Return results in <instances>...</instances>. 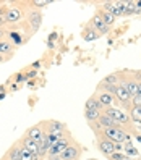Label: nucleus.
<instances>
[{
    "mask_svg": "<svg viewBox=\"0 0 141 160\" xmlns=\"http://www.w3.org/2000/svg\"><path fill=\"white\" fill-rule=\"evenodd\" d=\"M102 112H104L106 115H109L120 128H123L125 131H130V133H135L133 121H131L130 115L127 113V110L120 108V107H109V108H104Z\"/></svg>",
    "mask_w": 141,
    "mask_h": 160,
    "instance_id": "obj_1",
    "label": "nucleus"
},
{
    "mask_svg": "<svg viewBox=\"0 0 141 160\" xmlns=\"http://www.w3.org/2000/svg\"><path fill=\"white\" fill-rule=\"evenodd\" d=\"M99 134L104 136V138H107V139L112 141L114 144H125L127 141H130L128 131L122 129V128H107V129H104V131H101ZM99 134H96V136H99Z\"/></svg>",
    "mask_w": 141,
    "mask_h": 160,
    "instance_id": "obj_2",
    "label": "nucleus"
},
{
    "mask_svg": "<svg viewBox=\"0 0 141 160\" xmlns=\"http://www.w3.org/2000/svg\"><path fill=\"white\" fill-rule=\"evenodd\" d=\"M97 149L101 150L106 157H110L114 152H118V150H123V144H114L112 141H109L104 136H97Z\"/></svg>",
    "mask_w": 141,
    "mask_h": 160,
    "instance_id": "obj_3",
    "label": "nucleus"
},
{
    "mask_svg": "<svg viewBox=\"0 0 141 160\" xmlns=\"http://www.w3.org/2000/svg\"><path fill=\"white\" fill-rule=\"evenodd\" d=\"M26 24L31 28L33 34L37 32L39 28H41V24H42V13L37 10V8L31 7L29 10H28V13H26Z\"/></svg>",
    "mask_w": 141,
    "mask_h": 160,
    "instance_id": "obj_4",
    "label": "nucleus"
},
{
    "mask_svg": "<svg viewBox=\"0 0 141 160\" xmlns=\"http://www.w3.org/2000/svg\"><path fill=\"white\" fill-rule=\"evenodd\" d=\"M24 136L28 139H31L33 142L36 144H41L42 141L45 139V128H44V123H39V125H34L31 128H28L26 129V133Z\"/></svg>",
    "mask_w": 141,
    "mask_h": 160,
    "instance_id": "obj_5",
    "label": "nucleus"
},
{
    "mask_svg": "<svg viewBox=\"0 0 141 160\" xmlns=\"http://www.w3.org/2000/svg\"><path fill=\"white\" fill-rule=\"evenodd\" d=\"M73 142V138L70 134H67L65 138H62L60 141H57L55 144H52L49 147V152H47V157H59L65 149H67L70 144Z\"/></svg>",
    "mask_w": 141,
    "mask_h": 160,
    "instance_id": "obj_6",
    "label": "nucleus"
},
{
    "mask_svg": "<svg viewBox=\"0 0 141 160\" xmlns=\"http://www.w3.org/2000/svg\"><path fill=\"white\" fill-rule=\"evenodd\" d=\"M5 20L8 24H18L23 20V10L20 7H16L15 3L5 7Z\"/></svg>",
    "mask_w": 141,
    "mask_h": 160,
    "instance_id": "obj_7",
    "label": "nucleus"
},
{
    "mask_svg": "<svg viewBox=\"0 0 141 160\" xmlns=\"http://www.w3.org/2000/svg\"><path fill=\"white\" fill-rule=\"evenodd\" d=\"M81 152H83V149H81V146L78 144V142H73L63 150V152L59 155L62 160H78L80 158V155H81Z\"/></svg>",
    "mask_w": 141,
    "mask_h": 160,
    "instance_id": "obj_8",
    "label": "nucleus"
},
{
    "mask_svg": "<svg viewBox=\"0 0 141 160\" xmlns=\"http://www.w3.org/2000/svg\"><path fill=\"white\" fill-rule=\"evenodd\" d=\"M115 102L120 103V108L123 110H128L131 107V96L128 94V91L122 86H117V91H115Z\"/></svg>",
    "mask_w": 141,
    "mask_h": 160,
    "instance_id": "obj_9",
    "label": "nucleus"
},
{
    "mask_svg": "<svg viewBox=\"0 0 141 160\" xmlns=\"http://www.w3.org/2000/svg\"><path fill=\"white\" fill-rule=\"evenodd\" d=\"M101 8H102V10H106V12H109L114 18H117V16H123L125 2H120V0H115V2H104Z\"/></svg>",
    "mask_w": 141,
    "mask_h": 160,
    "instance_id": "obj_10",
    "label": "nucleus"
},
{
    "mask_svg": "<svg viewBox=\"0 0 141 160\" xmlns=\"http://www.w3.org/2000/svg\"><path fill=\"white\" fill-rule=\"evenodd\" d=\"M42 123L45 128V133H63V131H67V125L57 120H49V121H42Z\"/></svg>",
    "mask_w": 141,
    "mask_h": 160,
    "instance_id": "obj_11",
    "label": "nucleus"
},
{
    "mask_svg": "<svg viewBox=\"0 0 141 160\" xmlns=\"http://www.w3.org/2000/svg\"><path fill=\"white\" fill-rule=\"evenodd\" d=\"M94 97L97 99V102L101 103V107H102V108H109V107H112V103L115 102V97L112 96V94L101 92V91H96V94H94Z\"/></svg>",
    "mask_w": 141,
    "mask_h": 160,
    "instance_id": "obj_12",
    "label": "nucleus"
},
{
    "mask_svg": "<svg viewBox=\"0 0 141 160\" xmlns=\"http://www.w3.org/2000/svg\"><path fill=\"white\" fill-rule=\"evenodd\" d=\"M89 24H91V26H92V28H94V29H96L99 34H107V32H109V26L101 20V16H99V13H97V12L94 13V16L91 18V23H89Z\"/></svg>",
    "mask_w": 141,
    "mask_h": 160,
    "instance_id": "obj_13",
    "label": "nucleus"
},
{
    "mask_svg": "<svg viewBox=\"0 0 141 160\" xmlns=\"http://www.w3.org/2000/svg\"><path fill=\"white\" fill-rule=\"evenodd\" d=\"M18 144H20L21 149H26L29 154H39V146L36 142H33L31 139H28L26 136H23L20 141H18Z\"/></svg>",
    "mask_w": 141,
    "mask_h": 160,
    "instance_id": "obj_14",
    "label": "nucleus"
},
{
    "mask_svg": "<svg viewBox=\"0 0 141 160\" xmlns=\"http://www.w3.org/2000/svg\"><path fill=\"white\" fill-rule=\"evenodd\" d=\"M15 53V45L8 41V39H0V55H3V57H12Z\"/></svg>",
    "mask_w": 141,
    "mask_h": 160,
    "instance_id": "obj_15",
    "label": "nucleus"
},
{
    "mask_svg": "<svg viewBox=\"0 0 141 160\" xmlns=\"http://www.w3.org/2000/svg\"><path fill=\"white\" fill-rule=\"evenodd\" d=\"M81 36H83V39L86 41V42H91V41H96V39H97V37H99L101 34H99L96 29H94V28H92L91 24H88V26L83 29Z\"/></svg>",
    "mask_w": 141,
    "mask_h": 160,
    "instance_id": "obj_16",
    "label": "nucleus"
},
{
    "mask_svg": "<svg viewBox=\"0 0 141 160\" xmlns=\"http://www.w3.org/2000/svg\"><path fill=\"white\" fill-rule=\"evenodd\" d=\"M10 160H20L21 158V147H20V144L18 142H15L10 149L7 150V154H5Z\"/></svg>",
    "mask_w": 141,
    "mask_h": 160,
    "instance_id": "obj_17",
    "label": "nucleus"
},
{
    "mask_svg": "<svg viewBox=\"0 0 141 160\" xmlns=\"http://www.w3.org/2000/svg\"><path fill=\"white\" fill-rule=\"evenodd\" d=\"M97 13H99V16H101V20L104 21V23H106L109 28H110L112 24H114V23H115V20H117V18H114V16H112L109 12L102 10V8H99V10H97Z\"/></svg>",
    "mask_w": 141,
    "mask_h": 160,
    "instance_id": "obj_18",
    "label": "nucleus"
},
{
    "mask_svg": "<svg viewBox=\"0 0 141 160\" xmlns=\"http://www.w3.org/2000/svg\"><path fill=\"white\" fill-rule=\"evenodd\" d=\"M84 108H86V110H97V112H102V110H104V108H102L101 107V103L97 102V99L96 97H89L88 100H86V103H84Z\"/></svg>",
    "mask_w": 141,
    "mask_h": 160,
    "instance_id": "obj_19",
    "label": "nucleus"
},
{
    "mask_svg": "<svg viewBox=\"0 0 141 160\" xmlns=\"http://www.w3.org/2000/svg\"><path fill=\"white\" fill-rule=\"evenodd\" d=\"M65 133H68V131H63V133H45V141L49 142V146H52L62 138H65Z\"/></svg>",
    "mask_w": 141,
    "mask_h": 160,
    "instance_id": "obj_20",
    "label": "nucleus"
},
{
    "mask_svg": "<svg viewBox=\"0 0 141 160\" xmlns=\"http://www.w3.org/2000/svg\"><path fill=\"white\" fill-rule=\"evenodd\" d=\"M128 110H130L128 115H130L131 121H133V123L141 125V107H130Z\"/></svg>",
    "mask_w": 141,
    "mask_h": 160,
    "instance_id": "obj_21",
    "label": "nucleus"
},
{
    "mask_svg": "<svg viewBox=\"0 0 141 160\" xmlns=\"http://www.w3.org/2000/svg\"><path fill=\"white\" fill-rule=\"evenodd\" d=\"M104 81L106 84H112V86H118L120 84V74H118V71H115V73H110V74H107V76H104Z\"/></svg>",
    "mask_w": 141,
    "mask_h": 160,
    "instance_id": "obj_22",
    "label": "nucleus"
},
{
    "mask_svg": "<svg viewBox=\"0 0 141 160\" xmlns=\"http://www.w3.org/2000/svg\"><path fill=\"white\" fill-rule=\"evenodd\" d=\"M7 39L10 41L13 45H20L21 42H23V39H21V36L18 34L16 31H7Z\"/></svg>",
    "mask_w": 141,
    "mask_h": 160,
    "instance_id": "obj_23",
    "label": "nucleus"
},
{
    "mask_svg": "<svg viewBox=\"0 0 141 160\" xmlns=\"http://www.w3.org/2000/svg\"><path fill=\"white\" fill-rule=\"evenodd\" d=\"M101 113H102V112H97V110H86V108H84V117H86L88 123H94V121L101 117Z\"/></svg>",
    "mask_w": 141,
    "mask_h": 160,
    "instance_id": "obj_24",
    "label": "nucleus"
},
{
    "mask_svg": "<svg viewBox=\"0 0 141 160\" xmlns=\"http://www.w3.org/2000/svg\"><path fill=\"white\" fill-rule=\"evenodd\" d=\"M135 13H139V10L136 8V3H135V2H125L123 16H128V15H135Z\"/></svg>",
    "mask_w": 141,
    "mask_h": 160,
    "instance_id": "obj_25",
    "label": "nucleus"
},
{
    "mask_svg": "<svg viewBox=\"0 0 141 160\" xmlns=\"http://www.w3.org/2000/svg\"><path fill=\"white\" fill-rule=\"evenodd\" d=\"M123 147H125V149H123V152H125V154H128V155H130V154H131V155H138V150L133 147V144H131L130 141H127Z\"/></svg>",
    "mask_w": 141,
    "mask_h": 160,
    "instance_id": "obj_26",
    "label": "nucleus"
},
{
    "mask_svg": "<svg viewBox=\"0 0 141 160\" xmlns=\"http://www.w3.org/2000/svg\"><path fill=\"white\" fill-rule=\"evenodd\" d=\"M31 5H34V8H37V10H39L41 7H44V5H50L52 2L50 0H34V2H29Z\"/></svg>",
    "mask_w": 141,
    "mask_h": 160,
    "instance_id": "obj_27",
    "label": "nucleus"
},
{
    "mask_svg": "<svg viewBox=\"0 0 141 160\" xmlns=\"http://www.w3.org/2000/svg\"><path fill=\"white\" fill-rule=\"evenodd\" d=\"M131 107H141V94H136L131 97Z\"/></svg>",
    "mask_w": 141,
    "mask_h": 160,
    "instance_id": "obj_28",
    "label": "nucleus"
},
{
    "mask_svg": "<svg viewBox=\"0 0 141 160\" xmlns=\"http://www.w3.org/2000/svg\"><path fill=\"white\" fill-rule=\"evenodd\" d=\"M26 79H31V78H36L37 76V70H29V71H23Z\"/></svg>",
    "mask_w": 141,
    "mask_h": 160,
    "instance_id": "obj_29",
    "label": "nucleus"
},
{
    "mask_svg": "<svg viewBox=\"0 0 141 160\" xmlns=\"http://www.w3.org/2000/svg\"><path fill=\"white\" fill-rule=\"evenodd\" d=\"M24 81H26L24 73H18V74H16V78H15V84H20V82H24Z\"/></svg>",
    "mask_w": 141,
    "mask_h": 160,
    "instance_id": "obj_30",
    "label": "nucleus"
},
{
    "mask_svg": "<svg viewBox=\"0 0 141 160\" xmlns=\"http://www.w3.org/2000/svg\"><path fill=\"white\" fill-rule=\"evenodd\" d=\"M125 157V154H120V152H114V154H112L109 158L110 160H122V158H123Z\"/></svg>",
    "mask_w": 141,
    "mask_h": 160,
    "instance_id": "obj_31",
    "label": "nucleus"
},
{
    "mask_svg": "<svg viewBox=\"0 0 141 160\" xmlns=\"http://www.w3.org/2000/svg\"><path fill=\"white\" fill-rule=\"evenodd\" d=\"M3 36H7V29L5 28H0V39H3Z\"/></svg>",
    "mask_w": 141,
    "mask_h": 160,
    "instance_id": "obj_32",
    "label": "nucleus"
},
{
    "mask_svg": "<svg viewBox=\"0 0 141 160\" xmlns=\"http://www.w3.org/2000/svg\"><path fill=\"white\" fill-rule=\"evenodd\" d=\"M54 39H57V32H52V34L49 36V39H47V41H54Z\"/></svg>",
    "mask_w": 141,
    "mask_h": 160,
    "instance_id": "obj_33",
    "label": "nucleus"
},
{
    "mask_svg": "<svg viewBox=\"0 0 141 160\" xmlns=\"http://www.w3.org/2000/svg\"><path fill=\"white\" fill-rule=\"evenodd\" d=\"M47 47H49V49H54V47H55L54 41H47Z\"/></svg>",
    "mask_w": 141,
    "mask_h": 160,
    "instance_id": "obj_34",
    "label": "nucleus"
},
{
    "mask_svg": "<svg viewBox=\"0 0 141 160\" xmlns=\"http://www.w3.org/2000/svg\"><path fill=\"white\" fill-rule=\"evenodd\" d=\"M33 68H41V62H34L33 63Z\"/></svg>",
    "mask_w": 141,
    "mask_h": 160,
    "instance_id": "obj_35",
    "label": "nucleus"
},
{
    "mask_svg": "<svg viewBox=\"0 0 141 160\" xmlns=\"http://www.w3.org/2000/svg\"><path fill=\"white\" fill-rule=\"evenodd\" d=\"M45 160H62L60 157H47Z\"/></svg>",
    "mask_w": 141,
    "mask_h": 160,
    "instance_id": "obj_36",
    "label": "nucleus"
},
{
    "mask_svg": "<svg viewBox=\"0 0 141 160\" xmlns=\"http://www.w3.org/2000/svg\"><path fill=\"white\" fill-rule=\"evenodd\" d=\"M5 60H7V58H5V57H3V55H0V63H3V62H5Z\"/></svg>",
    "mask_w": 141,
    "mask_h": 160,
    "instance_id": "obj_37",
    "label": "nucleus"
},
{
    "mask_svg": "<svg viewBox=\"0 0 141 160\" xmlns=\"http://www.w3.org/2000/svg\"><path fill=\"white\" fill-rule=\"evenodd\" d=\"M2 160H10V158H8L7 155H3V157H2Z\"/></svg>",
    "mask_w": 141,
    "mask_h": 160,
    "instance_id": "obj_38",
    "label": "nucleus"
}]
</instances>
